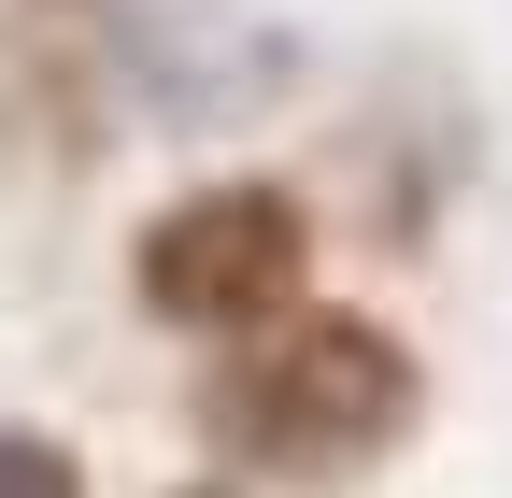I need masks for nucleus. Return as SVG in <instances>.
Instances as JSON below:
<instances>
[{
  "label": "nucleus",
  "mask_w": 512,
  "mask_h": 498,
  "mask_svg": "<svg viewBox=\"0 0 512 498\" xmlns=\"http://www.w3.org/2000/svg\"><path fill=\"white\" fill-rule=\"evenodd\" d=\"M0 498H86V470L57 442H29V427H0Z\"/></svg>",
  "instance_id": "4"
},
{
  "label": "nucleus",
  "mask_w": 512,
  "mask_h": 498,
  "mask_svg": "<svg viewBox=\"0 0 512 498\" xmlns=\"http://www.w3.org/2000/svg\"><path fill=\"white\" fill-rule=\"evenodd\" d=\"M114 86L143 114H171V129H242L256 100L299 86V43L256 29V15H214V0H171V15H128Z\"/></svg>",
  "instance_id": "3"
},
{
  "label": "nucleus",
  "mask_w": 512,
  "mask_h": 498,
  "mask_svg": "<svg viewBox=\"0 0 512 498\" xmlns=\"http://www.w3.org/2000/svg\"><path fill=\"white\" fill-rule=\"evenodd\" d=\"M228 470H356L413 427V356L370 314H256V342L200 385Z\"/></svg>",
  "instance_id": "1"
},
{
  "label": "nucleus",
  "mask_w": 512,
  "mask_h": 498,
  "mask_svg": "<svg viewBox=\"0 0 512 498\" xmlns=\"http://www.w3.org/2000/svg\"><path fill=\"white\" fill-rule=\"evenodd\" d=\"M200 498H214V484H200Z\"/></svg>",
  "instance_id": "5"
},
{
  "label": "nucleus",
  "mask_w": 512,
  "mask_h": 498,
  "mask_svg": "<svg viewBox=\"0 0 512 498\" xmlns=\"http://www.w3.org/2000/svg\"><path fill=\"white\" fill-rule=\"evenodd\" d=\"M299 257H313V228H299L285 185H200V200H171L143 228L128 285H143V314H171V328H256V314L299 299Z\"/></svg>",
  "instance_id": "2"
}]
</instances>
